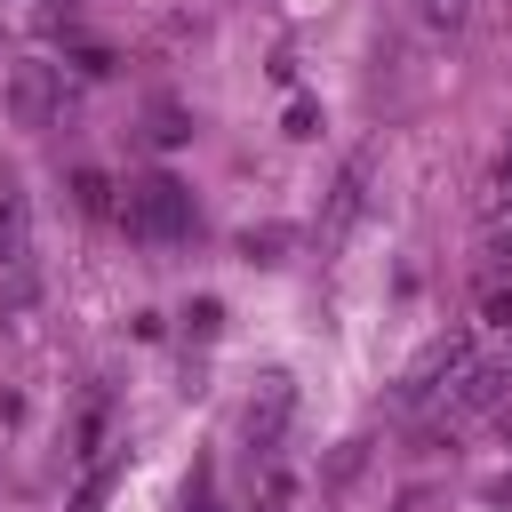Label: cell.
I'll return each mask as SVG.
<instances>
[{
    "label": "cell",
    "mask_w": 512,
    "mask_h": 512,
    "mask_svg": "<svg viewBox=\"0 0 512 512\" xmlns=\"http://www.w3.org/2000/svg\"><path fill=\"white\" fill-rule=\"evenodd\" d=\"M184 136H192V120H184L176 104H160V112H152V144H184Z\"/></svg>",
    "instance_id": "8fae6325"
},
{
    "label": "cell",
    "mask_w": 512,
    "mask_h": 512,
    "mask_svg": "<svg viewBox=\"0 0 512 512\" xmlns=\"http://www.w3.org/2000/svg\"><path fill=\"white\" fill-rule=\"evenodd\" d=\"M0 264H24V192L0 184Z\"/></svg>",
    "instance_id": "52a82bcc"
},
{
    "label": "cell",
    "mask_w": 512,
    "mask_h": 512,
    "mask_svg": "<svg viewBox=\"0 0 512 512\" xmlns=\"http://www.w3.org/2000/svg\"><path fill=\"white\" fill-rule=\"evenodd\" d=\"M288 416H296V384H288V376H256V392H248V408H240V440H248V456H256V464H272V456H280Z\"/></svg>",
    "instance_id": "7a4b0ae2"
},
{
    "label": "cell",
    "mask_w": 512,
    "mask_h": 512,
    "mask_svg": "<svg viewBox=\"0 0 512 512\" xmlns=\"http://www.w3.org/2000/svg\"><path fill=\"white\" fill-rule=\"evenodd\" d=\"M120 224H128L136 240H184V232H192V192H184L176 176H136L128 200H120Z\"/></svg>",
    "instance_id": "6da1fadb"
},
{
    "label": "cell",
    "mask_w": 512,
    "mask_h": 512,
    "mask_svg": "<svg viewBox=\"0 0 512 512\" xmlns=\"http://www.w3.org/2000/svg\"><path fill=\"white\" fill-rule=\"evenodd\" d=\"M464 368H472V336H440V344H432V352H424V360L408 368L400 400L416 408V400H432V392H440V376H464Z\"/></svg>",
    "instance_id": "277c9868"
},
{
    "label": "cell",
    "mask_w": 512,
    "mask_h": 512,
    "mask_svg": "<svg viewBox=\"0 0 512 512\" xmlns=\"http://www.w3.org/2000/svg\"><path fill=\"white\" fill-rule=\"evenodd\" d=\"M368 152H352L344 160V176H336V192H328V224H320V240H344L352 232V216H360V200H368Z\"/></svg>",
    "instance_id": "5b68a950"
},
{
    "label": "cell",
    "mask_w": 512,
    "mask_h": 512,
    "mask_svg": "<svg viewBox=\"0 0 512 512\" xmlns=\"http://www.w3.org/2000/svg\"><path fill=\"white\" fill-rule=\"evenodd\" d=\"M8 112H16V128H48V120L64 112V80H56V64L24 56V64L8 72Z\"/></svg>",
    "instance_id": "3957f363"
},
{
    "label": "cell",
    "mask_w": 512,
    "mask_h": 512,
    "mask_svg": "<svg viewBox=\"0 0 512 512\" xmlns=\"http://www.w3.org/2000/svg\"><path fill=\"white\" fill-rule=\"evenodd\" d=\"M488 208H512V144H504V160H496V176H488Z\"/></svg>",
    "instance_id": "7c38bea8"
},
{
    "label": "cell",
    "mask_w": 512,
    "mask_h": 512,
    "mask_svg": "<svg viewBox=\"0 0 512 512\" xmlns=\"http://www.w3.org/2000/svg\"><path fill=\"white\" fill-rule=\"evenodd\" d=\"M480 312H488L496 328H512V288H488V304H480Z\"/></svg>",
    "instance_id": "5bb4252c"
},
{
    "label": "cell",
    "mask_w": 512,
    "mask_h": 512,
    "mask_svg": "<svg viewBox=\"0 0 512 512\" xmlns=\"http://www.w3.org/2000/svg\"><path fill=\"white\" fill-rule=\"evenodd\" d=\"M504 384H512V368H464V376H456V392H448V424H464V416L496 408V400H504Z\"/></svg>",
    "instance_id": "8992f818"
},
{
    "label": "cell",
    "mask_w": 512,
    "mask_h": 512,
    "mask_svg": "<svg viewBox=\"0 0 512 512\" xmlns=\"http://www.w3.org/2000/svg\"><path fill=\"white\" fill-rule=\"evenodd\" d=\"M72 192H80V208H88V216H112V184H104L96 168H80V176H72Z\"/></svg>",
    "instance_id": "30bf717a"
},
{
    "label": "cell",
    "mask_w": 512,
    "mask_h": 512,
    "mask_svg": "<svg viewBox=\"0 0 512 512\" xmlns=\"http://www.w3.org/2000/svg\"><path fill=\"white\" fill-rule=\"evenodd\" d=\"M104 424H112V400H104V392H88V408H80V456H96V448H104Z\"/></svg>",
    "instance_id": "ba28073f"
},
{
    "label": "cell",
    "mask_w": 512,
    "mask_h": 512,
    "mask_svg": "<svg viewBox=\"0 0 512 512\" xmlns=\"http://www.w3.org/2000/svg\"><path fill=\"white\" fill-rule=\"evenodd\" d=\"M488 504H512V480H496V488H488Z\"/></svg>",
    "instance_id": "2e32d148"
},
{
    "label": "cell",
    "mask_w": 512,
    "mask_h": 512,
    "mask_svg": "<svg viewBox=\"0 0 512 512\" xmlns=\"http://www.w3.org/2000/svg\"><path fill=\"white\" fill-rule=\"evenodd\" d=\"M288 136H320V104H288Z\"/></svg>",
    "instance_id": "4fadbf2b"
},
{
    "label": "cell",
    "mask_w": 512,
    "mask_h": 512,
    "mask_svg": "<svg viewBox=\"0 0 512 512\" xmlns=\"http://www.w3.org/2000/svg\"><path fill=\"white\" fill-rule=\"evenodd\" d=\"M96 496H104V472H96V480L80 488V504H72V512H96Z\"/></svg>",
    "instance_id": "9a60e30c"
},
{
    "label": "cell",
    "mask_w": 512,
    "mask_h": 512,
    "mask_svg": "<svg viewBox=\"0 0 512 512\" xmlns=\"http://www.w3.org/2000/svg\"><path fill=\"white\" fill-rule=\"evenodd\" d=\"M288 504H296V480H288V464L272 456V464H264V504H256V512H288Z\"/></svg>",
    "instance_id": "9c48e42d"
}]
</instances>
